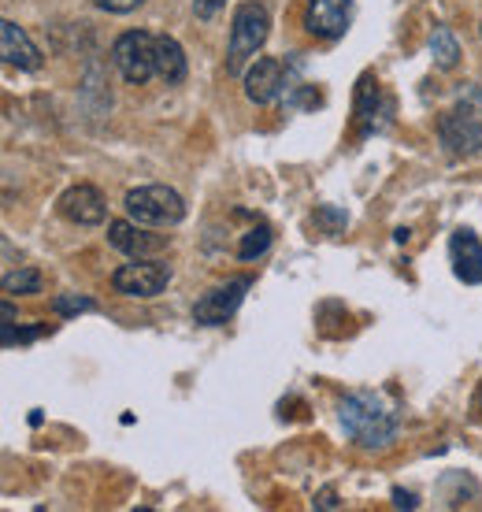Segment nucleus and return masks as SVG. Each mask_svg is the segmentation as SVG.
Returning <instances> with one entry per match:
<instances>
[{
  "mask_svg": "<svg viewBox=\"0 0 482 512\" xmlns=\"http://www.w3.org/2000/svg\"><path fill=\"white\" fill-rule=\"evenodd\" d=\"M338 420H342L345 435L364 449H386L397 438V431H401L397 409L382 394H371V390L345 397L342 405H338Z\"/></svg>",
  "mask_w": 482,
  "mask_h": 512,
  "instance_id": "nucleus-1",
  "label": "nucleus"
},
{
  "mask_svg": "<svg viewBox=\"0 0 482 512\" xmlns=\"http://www.w3.org/2000/svg\"><path fill=\"white\" fill-rule=\"evenodd\" d=\"M442 145L453 156H475L482 149V86H464L453 108L438 119Z\"/></svg>",
  "mask_w": 482,
  "mask_h": 512,
  "instance_id": "nucleus-2",
  "label": "nucleus"
},
{
  "mask_svg": "<svg viewBox=\"0 0 482 512\" xmlns=\"http://www.w3.org/2000/svg\"><path fill=\"white\" fill-rule=\"evenodd\" d=\"M267 34H271V12L264 0H245L234 12L230 23V49H227V75H241V67L264 49Z\"/></svg>",
  "mask_w": 482,
  "mask_h": 512,
  "instance_id": "nucleus-3",
  "label": "nucleus"
},
{
  "mask_svg": "<svg viewBox=\"0 0 482 512\" xmlns=\"http://www.w3.org/2000/svg\"><path fill=\"white\" fill-rule=\"evenodd\" d=\"M127 212L145 227H175L186 219V201L171 186H138L127 193Z\"/></svg>",
  "mask_w": 482,
  "mask_h": 512,
  "instance_id": "nucleus-4",
  "label": "nucleus"
},
{
  "mask_svg": "<svg viewBox=\"0 0 482 512\" xmlns=\"http://www.w3.org/2000/svg\"><path fill=\"white\" fill-rule=\"evenodd\" d=\"M112 64L130 86H145L156 75V38L145 30H127L112 45Z\"/></svg>",
  "mask_w": 482,
  "mask_h": 512,
  "instance_id": "nucleus-5",
  "label": "nucleus"
},
{
  "mask_svg": "<svg viewBox=\"0 0 482 512\" xmlns=\"http://www.w3.org/2000/svg\"><path fill=\"white\" fill-rule=\"evenodd\" d=\"M249 286H253V279L241 275V279H230V282H223V286H216V290H208V294L193 305V320L201 323V327H223V323L241 308Z\"/></svg>",
  "mask_w": 482,
  "mask_h": 512,
  "instance_id": "nucleus-6",
  "label": "nucleus"
},
{
  "mask_svg": "<svg viewBox=\"0 0 482 512\" xmlns=\"http://www.w3.org/2000/svg\"><path fill=\"white\" fill-rule=\"evenodd\" d=\"M171 282V268L160 260H134L112 275L115 294L123 297H156L164 294V286Z\"/></svg>",
  "mask_w": 482,
  "mask_h": 512,
  "instance_id": "nucleus-7",
  "label": "nucleus"
},
{
  "mask_svg": "<svg viewBox=\"0 0 482 512\" xmlns=\"http://www.w3.org/2000/svg\"><path fill=\"white\" fill-rule=\"evenodd\" d=\"M394 116V101L379 90V82L371 75L360 78V86H356V134L360 138H368L375 130H382Z\"/></svg>",
  "mask_w": 482,
  "mask_h": 512,
  "instance_id": "nucleus-8",
  "label": "nucleus"
},
{
  "mask_svg": "<svg viewBox=\"0 0 482 512\" xmlns=\"http://www.w3.org/2000/svg\"><path fill=\"white\" fill-rule=\"evenodd\" d=\"M349 15H353V0H308L305 30L312 38L334 41L349 30Z\"/></svg>",
  "mask_w": 482,
  "mask_h": 512,
  "instance_id": "nucleus-9",
  "label": "nucleus"
},
{
  "mask_svg": "<svg viewBox=\"0 0 482 512\" xmlns=\"http://www.w3.org/2000/svg\"><path fill=\"white\" fill-rule=\"evenodd\" d=\"M60 212H64V219L78 223V227H97V223H104V216H108V205H104V193L97 190V186L78 182V186H71V190L60 197Z\"/></svg>",
  "mask_w": 482,
  "mask_h": 512,
  "instance_id": "nucleus-10",
  "label": "nucleus"
},
{
  "mask_svg": "<svg viewBox=\"0 0 482 512\" xmlns=\"http://www.w3.org/2000/svg\"><path fill=\"white\" fill-rule=\"evenodd\" d=\"M108 245H112V249H119V253L134 256V260H145V256L160 253V249L167 245V238H164V234L141 231L138 223L115 219V223H108Z\"/></svg>",
  "mask_w": 482,
  "mask_h": 512,
  "instance_id": "nucleus-11",
  "label": "nucleus"
},
{
  "mask_svg": "<svg viewBox=\"0 0 482 512\" xmlns=\"http://www.w3.org/2000/svg\"><path fill=\"white\" fill-rule=\"evenodd\" d=\"M286 67H282V60H271V56H264V60H256L249 71H245V97L253 104H271L279 101L282 86H286Z\"/></svg>",
  "mask_w": 482,
  "mask_h": 512,
  "instance_id": "nucleus-12",
  "label": "nucleus"
},
{
  "mask_svg": "<svg viewBox=\"0 0 482 512\" xmlns=\"http://www.w3.org/2000/svg\"><path fill=\"white\" fill-rule=\"evenodd\" d=\"M0 52H4V64L19 67V71H38L41 67V49L26 38V30L12 19L0 23Z\"/></svg>",
  "mask_w": 482,
  "mask_h": 512,
  "instance_id": "nucleus-13",
  "label": "nucleus"
},
{
  "mask_svg": "<svg viewBox=\"0 0 482 512\" xmlns=\"http://www.w3.org/2000/svg\"><path fill=\"white\" fill-rule=\"evenodd\" d=\"M449 260H453V275L460 282L479 286L482 282V242L471 231H457L449 238Z\"/></svg>",
  "mask_w": 482,
  "mask_h": 512,
  "instance_id": "nucleus-14",
  "label": "nucleus"
},
{
  "mask_svg": "<svg viewBox=\"0 0 482 512\" xmlns=\"http://www.w3.org/2000/svg\"><path fill=\"white\" fill-rule=\"evenodd\" d=\"M156 75L164 78L167 86L186 82V52L175 38H156Z\"/></svg>",
  "mask_w": 482,
  "mask_h": 512,
  "instance_id": "nucleus-15",
  "label": "nucleus"
},
{
  "mask_svg": "<svg viewBox=\"0 0 482 512\" xmlns=\"http://www.w3.org/2000/svg\"><path fill=\"white\" fill-rule=\"evenodd\" d=\"M431 56L442 71H453V67L460 64V45H457V38H453V30H449V26H434Z\"/></svg>",
  "mask_w": 482,
  "mask_h": 512,
  "instance_id": "nucleus-16",
  "label": "nucleus"
},
{
  "mask_svg": "<svg viewBox=\"0 0 482 512\" xmlns=\"http://www.w3.org/2000/svg\"><path fill=\"white\" fill-rule=\"evenodd\" d=\"M41 290V275L34 268H23V271H12V275H4V294L15 297V294H38Z\"/></svg>",
  "mask_w": 482,
  "mask_h": 512,
  "instance_id": "nucleus-17",
  "label": "nucleus"
},
{
  "mask_svg": "<svg viewBox=\"0 0 482 512\" xmlns=\"http://www.w3.org/2000/svg\"><path fill=\"white\" fill-rule=\"evenodd\" d=\"M267 245H271V231L267 227H253L249 234H241L238 256L241 260H256L260 253H267Z\"/></svg>",
  "mask_w": 482,
  "mask_h": 512,
  "instance_id": "nucleus-18",
  "label": "nucleus"
},
{
  "mask_svg": "<svg viewBox=\"0 0 482 512\" xmlns=\"http://www.w3.org/2000/svg\"><path fill=\"white\" fill-rule=\"evenodd\" d=\"M52 308L60 312V316H78V312H93V301L89 297H78V294H60L56 301H52Z\"/></svg>",
  "mask_w": 482,
  "mask_h": 512,
  "instance_id": "nucleus-19",
  "label": "nucleus"
},
{
  "mask_svg": "<svg viewBox=\"0 0 482 512\" xmlns=\"http://www.w3.org/2000/svg\"><path fill=\"white\" fill-rule=\"evenodd\" d=\"M101 12H112V15H127V12H134V8H141L145 0H93Z\"/></svg>",
  "mask_w": 482,
  "mask_h": 512,
  "instance_id": "nucleus-20",
  "label": "nucleus"
},
{
  "mask_svg": "<svg viewBox=\"0 0 482 512\" xmlns=\"http://www.w3.org/2000/svg\"><path fill=\"white\" fill-rule=\"evenodd\" d=\"M223 4H227V0H193V15H197L201 23H208V19H216Z\"/></svg>",
  "mask_w": 482,
  "mask_h": 512,
  "instance_id": "nucleus-21",
  "label": "nucleus"
},
{
  "mask_svg": "<svg viewBox=\"0 0 482 512\" xmlns=\"http://www.w3.org/2000/svg\"><path fill=\"white\" fill-rule=\"evenodd\" d=\"M394 505H397V509H416L419 501H416V494H405V490H394Z\"/></svg>",
  "mask_w": 482,
  "mask_h": 512,
  "instance_id": "nucleus-22",
  "label": "nucleus"
},
{
  "mask_svg": "<svg viewBox=\"0 0 482 512\" xmlns=\"http://www.w3.org/2000/svg\"><path fill=\"white\" fill-rule=\"evenodd\" d=\"M316 505H319V509H334V505H338V501H334V490H327V494H323Z\"/></svg>",
  "mask_w": 482,
  "mask_h": 512,
  "instance_id": "nucleus-23",
  "label": "nucleus"
},
{
  "mask_svg": "<svg viewBox=\"0 0 482 512\" xmlns=\"http://www.w3.org/2000/svg\"><path fill=\"white\" fill-rule=\"evenodd\" d=\"M479 401H482V394H479Z\"/></svg>",
  "mask_w": 482,
  "mask_h": 512,
  "instance_id": "nucleus-24",
  "label": "nucleus"
}]
</instances>
